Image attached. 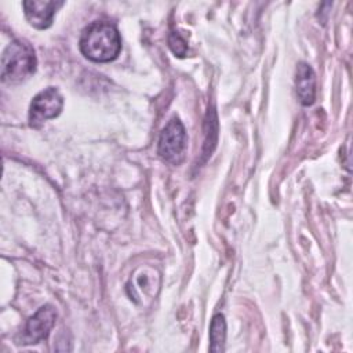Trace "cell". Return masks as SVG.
Listing matches in <instances>:
<instances>
[{"label": "cell", "mask_w": 353, "mask_h": 353, "mask_svg": "<svg viewBox=\"0 0 353 353\" xmlns=\"http://www.w3.org/2000/svg\"><path fill=\"white\" fill-rule=\"evenodd\" d=\"M80 51L94 62H110L121 50L117 28L108 21H94L85 26L80 36Z\"/></svg>", "instance_id": "cell-1"}, {"label": "cell", "mask_w": 353, "mask_h": 353, "mask_svg": "<svg viewBox=\"0 0 353 353\" xmlns=\"http://www.w3.org/2000/svg\"><path fill=\"white\" fill-rule=\"evenodd\" d=\"M36 63L33 47L21 39L12 40L1 55V80L7 84L21 83L34 73Z\"/></svg>", "instance_id": "cell-2"}, {"label": "cell", "mask_w": 353, "mask_h": 353, "mask_svg": "<svg viewBox=\"0 0 353 353\" xmlns=\"http://www.w3.org/2000/svg\"><path fill=\"white\" fill-rule=\"evenodd\" d=\"M186 146L188 138L185 127L178 117H172L160 134L157 153L164 161L176 165L185 159Z\"/></svg>", "instance_id": "cell-3"}, {"label": "cell", "mask_w": 353, "mask_h": 353, "mask_svg": "<svg viewBox=\"0 0 353 353\" xmlns=\"http://www.w3.org/2000/svg\"><path fill=\"white\" fill-rule=\"evenodd\" d=\"M57 310L51 305L41 306L32 317H29L23 328L17 335L18 345H34L46 339L55 324Z\"/></svg>", "instance_id": "cell-4"}, {"label": "cell", "mask_w": 353, "mask_h": 353, "mask_svg": "<svg viewBox=\"0 0 353 353\" xmlns=\"http://www.w3.org/2000/svg\"><path fill=\"white\" fill-rule=\"evenodd\" d=\"M63 106V98L55 87H47L40 91L30 103L29 108V124L33 128H39L44 121L57 117Z\"/></svg>", "instance_id": "cell-5"}, {"label": "cell", "mask_w": 353, "mask_h": 353, "mask_svg": "<svg viewBox=\"0 0 353 353\" xmlns=\"http://www.w3.org/2000/svg\"><path fill=\"white\" fill-rule=\"evenodd\" d=\"M62 6L63 1L51 0H29L22 3L28 22L36 29H47L51 26L57 10Z\"/></svg>", "instance_id": "cell-6"}, {"label": "cell", "mask_w": 353, "mask_h": 353, "mask_svg": "<svg viewBox=\"0 0 353 353\" xmlns=\"http://www.w3.org/2000/svg\"><path fill=\"white\" fill-rule=\"evenodd\" d=\"M295 87L296 95L302 105L309 106L314 102L316 98V76L313 69L305 63L299 62L295 74Z\"/></svg>", "instance_id": "cell-7"}, {"label": "cell", "mask_w": 353, "mask_h": 353, "mask_svg": "<svg viewBox=\"0 0 353 353\" xmlns=\"http://www.w3.org/2000/svg\"><path fill=\"white\" fill-rule=\"evenodd\" d=\"M226 338V323L223 314H215L211 320L210 327V350L211 352H222Z\"/></svg>", "instance_id": "cell-8"}, {"label": "cell", "mask_w": 353, "mask_h": 353, "mask_svg": "<svg viewBox=\"0 0 353 353\" xmlns=\"http://www.w3.org/2000/svg\"><path fill=\"white\" fill-rule=\"evenodd\" d=\"M168 46L172 50V52L178 57H183L188 51V44L186 41L183 40V37L176 33V32H172L170 36H168Z\"/></svg>", "instance_id": "cell-9"}]
</instances>
